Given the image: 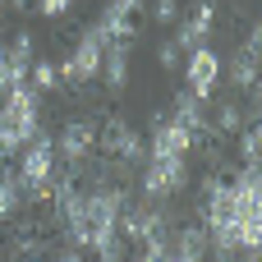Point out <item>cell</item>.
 Segmentation results:
<instances>
[{
  "label": "cell",
  "mask_w": 262,
  "mask_h": 262,
  "mask_svg": "<svg viewBox=\"0 0 262 262\" xmlns=\"http://www.w3.org/2000/svg\"><path fill=\"white\" fill-rule=\"evenodd\" d=\"M41 129V92L23 78L0 92V157H14Z\"/></svg>",
  "instance_id": "obj_1"
},
{
  "label": "cell",
  "mask_w": 262,
  "mask_h": 262,
  "mask_svg": "<svg viewBox=\"0 0 262 262\" xmlns=\"http://www.w3.org/2000/svg\"><path fill=\"white\" fill-rule=\"evenodd\" d=\"M18 184H23V198L28 203H46V193H51V180H55V170H60V161H55V143H51V134L46 129H37L18 152Z\"/></svg>",
  "instance_id": "obj_2"
},
{
  "label": "cell",
  "mask_w": 262,
  "mask_h": 262,
  "mask_svg": "<svg viewBox=\"0 0 262 262\" xmlns=\"http://www.w3.org/2000/svg\"><path fill=\"white\" fill-rule=\"evenodd\" d=\"M97 152H106V157L115 161L120 184H129V180L138 175V166L147 161V143H143V134H138L129 120H120V115H111V120L97 124Z\"/></svg>",
  "instance_id": "obj_3"
},
{
  "label": "cell",
  "mask_w": 262,
  "mask_h": 262,
  "mask_svg": "<svg viewBox=\"0 0 262 262\" xmlns=\"http://www.w3.org/2000/svg\"><path fill=\"white\" fill-rule=\"evenodd\" d=\"M189 189V157H147L138 166V193L143 203H166Z\"/></svg>",
  "instance_id": "obj_4"
},
{
  "label": "cell",
  "mask_w": 262,
  "mask_h": 262,
  "mask_svg": "<svg viewBox=\"0 0 262 262\" xmlns=\"http://www.w3.org/2000/svg\"><path fill=\"white\" fill-rule=\"evenodd\" d=\"M97 124H101V120H92V115H74V120H64L60 134L51 138V143H55V161H60L69 175L97 152Z\"/></svg>",
  "instance_id": "obj_5"
},
{
  "label": "cell",
  "mask_w": 262,
  "mask_h": 262,
  "mask_svg": "<svg viewBox=\"0 0 262 262\" xmlns=\"http://www.w3.org/2000/svg\"><path fill=\"white\" fill-rule=\"evenodd\" d=\"M101 51L106 46H97L88 32H78V41H74V51L55 64V74H60V88H69V92H83L92 78H97V69H101Z\"/></svg>",
  "instance_id": "obj_6"
},
{
  "label": "cell",
  "mask_w": 262,
  "mask_h": 262,
  "mask_svg": "<svg viewBox=\"0 0 262 262\" xmlns=\"http://www.w3.org/2000/svg\"><path fill=\"white\" fill-rule=\"evenodd\" d=\"M184 88L193 92V97H212L216 88H221V55L212 51V41H203V46H193V51H184Z\"/></svg>",
  "instance_id": "obj_7"
},
{
  "label": "cell",
  "mask_w": 262,
  "mask_h": 262,
  "mask_svg": "<svg viewBox=\"0 0 262 262\" xmlns=\"http://www.w3.org/2000/svg\"><path fill=\"white\" fill-rule=\"evenodd\" d=\"M212 28H216V5H212V0H193V5L180 9V18H175V46H180V51H193V46L212 41Z\"/></svg>",
  "instance_id": "obj_8"
},
{
  "label": "cell",
  "mask_w": 262,
  "mask_h": 262,
  "mask_svg": "<svg viewBox=\"0 0 262 262\" xmlns=\"http://www.w3.org/2000/svg\"><path fill=\"white\" fill-rule=\"evenodd\" d=\"M83 32H88L97 46H111V41H134V32H138V28H134V9H129L124 0H111V5H106V9H101V14L83 28Z\"/></svg>",
  "instance_id": "obj_9"
},
{
  "label": "cell",
  "mask_w": 262,
  "mask_h": 262,
  "mask_svg": "<svg viewBox=\"0 0 262 262\" xmlns=\"http://www.w3.org/2000/svg\"><path fill=\"white\" fill-rule=\"evenodd\" d=\"M198 147V138L184 129V124H175L170 115H157L152 120V138H147V157H189Z\"/></svg>",
  "instance_id": "obj_10"
},
{
  "label": "cell",
  "mask_w": 262,
  "mask_h": 262,
  "mask_svg": "<svg viewBox=\"0 0 262 262\" xmlns=\"http://www.w3.org/2000/svg\"><path fill=\"white\" fill-rule=\"evenodd\" d=\"M170 120H175V124H184V129L198 138V147L212 138V124H207V101H203V97H193L189 88H184V92H175V101H170Z\"/></svg>",
  "instance_id": "obj_11"
},
{
  "label": "cell",
  "mask_w": 262,
  "mask_h": 262,
  "mask_svg": "<svg viewBox=\"0 0 262 262\" xmlns=\"http://www.w3.org/2000/svg\"><path fill=\"white\" fill-rule=\"evenodd\" d=\"M97 78L106 83V92H124V83H129V41H111L106 51H101V69H97Z\"/></svg>",
  "instance_id": "obj_12"
},
{
  "label": "cell",
  "mask_w": 262,
  "mask_h": 262,
  "mask_svg": "<svg viewBox=\"0 0 262 262\" xmlns=\"http://www.w3.org/2000/svg\"><path fill=\"white\" fill-rule=\"evenodd\" d=\"M221 78H230V88L235 92H258V51H235L230 60H221Z\"/></svg>",
  "instance_id": "obj_13"
},
{
  "label": "cell",
  "mask_w": 262,
  "mask_h": 262,
  "mask_svg": "<svg viewBox=\"0 0 262 262\" xmlns=\"http://www.w3.org/2000/svg\"><path fill=\"white\" fill-rule=\"evenodd\" d=\"M170 258H180V262L207 258V230H203V221L198 226H170Z\"/></svg>",
  "instance_id": "obj_14"
},
{
  "label": "cell",
  "mask_w": 262,
  "mask_h": 262,
  "mask_svg": "<svg viewBox=\"0 0 262 262\" xmlns=\"http://www.w3.org/2000/svg\"><path fill=\"white\" fill-rule=\"evenodd\" d=\"M23 207H28L23 184H18V175H14V170H5V175H0V221H18V216H23Z\"/></svg>",
  "instance_id": "obj_15"
},
{
  "label": "cell",
  "mask_w": 262,
  "mask_h": 262,
  "mask_svg": "<svg viewBox=\"0 0 262 262\" xmlns=\"http://www.w3.org/2000/svg\"><path fill=\"white\" fill-rule=\"evenodd\" d=\"M207 124H212V134H226V138H235V134H239L249 120L239 115V101L230 97V101H221V106H216V115H207Z\"/></svg>",
  "instance_id": "obj_16"
},
{
  "label": "cell",
  "mask_w": 262,
  "mask_h": 262,
  "mask_svg": "<svg viewBox=\"0 0 262 262\" xmlns=\"http://www.w3.org/2000/svg\"><path fill=\"white\" fill-rule=\"evenodd\" d=\"M28 83H32L37 92H55V88H60L55 60H37V55H32V64H28Z\"/></svg>",
  "instance_id": "obj_17"
},
{
  "label": "cell",
  "mask_w": 262,
  "mask_h": 262,
  "mask_svg": "<svg viewBox=\"0 0 262 262\" xmlns=\"http://www.w3.org/2000/svg\"><path fill=\"white\" fill-rule=\"evenodd\" d=\"M235 138H239V157H244L249 166H258V157H262V129H258V120H249Z\"/></svg>",
  "instance_id": "obj_18"
},
{
  "label": "cell",
  "mask_w": 262,
  "mask_h": 262,
  "mask_svg": "<svg viewBox=\"0 0 262 262\" xmlns=\"http://www.w3.org/2000/svg\"><path fill=\"white\" fill-rule=\"evenodd\" d=\"M180 60H184V51L175 46V37H166V41L157 46V64H161V69L170 74V69H180Z\"/></svg>",
  "instance_id": "obj_19"
},
{
  "label": "cell",
  "mask_w": 262,
  "mask_h": 262,
  "mask_svg": "<svg viewBox=\"0 0 262 262\" xmlns=\"http://www.w3.org/2000/svg\"><path fill=\"white\" fill-rule=\"evenodd\" d=\"M175 18H180V0H152V23L175 28Z\"/></svg>",
  "instance_id": "obj_20"
}]
</instances>
